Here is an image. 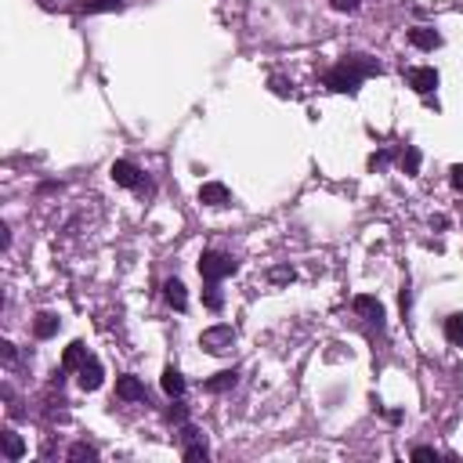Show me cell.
<instances>
[{
  "label": "cell",
  "mask_w": 463,
  "mask_h": 463,
  "mask_svg": "<svg viewBox=\"0 0 463 463\" xmlns=\"http://www.w3.org/2000/svg\"><path fill=\"white\" fill-rule=\"evenodd\" d=\"M366 76H380V62H377V58L347 54V58H340V62L326 73V87H329V91H340V94H355Z\"/></svg>",
  "instance_id": "6da1fadb"
},
{
  "label": "cell",
  "mask_w": 463,
  "mask_h": 463,
  "mask_svg": "<svg viewBox=\"0 0 463 463\" xmlns=\"http://www.w3.org/2000/svg\"><path fill=\"white\" fill-rule=\"evenodd\" d=\"M236 272V261H231L228 254H221V250H206L203 257H199V275L206 279V282H221L224 275H231Z\"/></svg>",
  "instance_id": "7a4b0ae2"
},
{
  "label": "cell",
  "mask_w": 463,
  "mask_h": 463,
  "mask_svg": "<svg viewBox=\"0 0 463 463\" xmlns=\"http://www.w3.org/2000/svg\"><path fill=\"white\" fill-rule=\"evenodd\" d=\"M199 344L206 347L210 355H228L231 347H236V329H231V326H210V329H203Z\"/></svg>",
  "instance_id": "3957f363"
},
{
  "label": "cell",
  "mask_w": 463,
  "mask_h": 463,
  "mask_svg": "<svg viewBox=\"0 0 463 463\" xmlns=\"http://www.w3.org/2000/svg\"><path fill=\"white\" fill-rule=\"evenodd\" d=\"M405 84H409L417 94H431L438 87V73L431 66H417V69H405Z\"/></svg>",
  "instance_id": "277c9868"
},
{
  "label": "cell",
  "mask_w": 463,
  "mask_h": 463,
  "mask_svg": "<svg viewBox=\"0 0 463 463\" xmlns=\"http://www.w3.org/2000/svg\"><path fill=\"white\" fill-rule=\"evenodd\" d=\"M109 174H112V181L124 185V189H138V185H141V170H138L131 159H116Z\"/></svg>",
  "instance_id": "5b68a950"
},
{
  "label": "cell",
  "mask_w": 463,
  "mask_h": 463,
  "mask_svg": "<svg viewBox=\"0 0 463 463\" xmlns=\"http://www.w3.org/2000/svg\"><path fill=\"white\" fill-rule=\"evenodd\" d=\"M355 312H359L366 322H373L377 329H380V326H384V319H387L384 304H380L377 297H369V294H359V297H355Z\"/></svg>",
  "instance_id": "8992f818"
},
{
  "label": "cell",
  "mask_w": 463,
  "mask_h": 463,
  "mask_svg": "<svg viewBox=\"0 0 463 463\" xmlns=\"http://www.w3.org/2000/svg\"><path fill=\"white\" fill-rule=\"evenodd\" d=\"M116 398L124 402H145V384L138 377H120L116 380Z\"/></svg>",
  "instance_id": "52a82bcc"
},
{
  "label": "cell",
  "mask_w": 463,
  "mask_h": 463,
  "mask_svg": "<svg viewBox=\"0 0 463 463\" xmlns=\"http://www.w3.org/2000/svg\"><path fill=\"white\" fill-rule=\"evenodd\" d=\"M199 203H206V206H228V203H231V192H228L221 181H206V185L199 189Z\"/></svg>",
  "instance_id": "ba28073f"
},
{
  "label": "cell",
  "mask_w": 463,
  "mask_h": 463,
  "mask_svg": "<svg viewBox=\"0 0 463 463\" xmlns=\"http://www.w3.org/2000/svg\"><path fill=\"white\" fill-rule=\"evenodd\" d=\"M101 380H105L101 362H98V359H87V362L80 366V387H84V391H98V387H101Z\"/></svg>",
  "instance_id": "9c48e42d"
},
{
  "label": "cell",
  "mask_w": 463,
  "mask_h": 463,
  "mask_svg": "<svg viewBox=\"0 0 463 463\" xmlns=\"http://www.w3.org/2000/svg\"><path fill=\"white\" fill-rule=\"evenodd\" d=\"M163 294H166V304H170V308H178V312L189 308V294H185V282H181V279H170V282L163 286Z\"/></svg>",
  "instance_id": "30bf717a"
},
{
  "label": "cell",
  "mask_w": 463,
  "mask_h": 463,
  "mask_svg": "<svg viewBox=\"0 0 463 463\" xmlns=\"http://www.w3.org/2000/svg\"><path fill=\"white\" fill-rule=\"evenodd\" d=\"M409 44L420 47V51H434L442 44V36L434 29H427V26H417V29H409Z\"/></svg>",
  "instance_id": "8fae6325"
},
{
  "label": "cell",
  "mask_w": 463,
  "mask_h": 463,
  "mask_svg": "<svg viewBox=\"0 0 463 463\" xmlns=\"http://www.w3.org/2000/svg\"><path fill=\"white\" fill-rule=\"evenodd\" d=\"M87 359H91V355H87L84 340H73V344L66 347V355H62V369H80Z\"/></svg>",
  "instance_id": "7c38bea8"
},
{
  "label": "cell",
  "mask_w": 463,
  "mask_h": 463,
  "mask_svg": "<svg viewBox=\"0 0 463 463\" xmlns=\"http://www.w3.org/2000/svg\"><path fill=\"white\" fill-rule=\"evenodd\" d=\"M159 384H163V391H166L170 398H181V394H185V377L174 369V366L163 369V380H159Z\"/></svg>",
  "instance_id": "4fadbf2b"
},
{
  "label": "cell",
  "mask_w": 463,
  "mask_h": 463,
  "mask_svg": "<svg viewBox=\"0 0 463 463\" xmlns=\"http://www.w3.org/2000/svg\"><path fill=\"white\" fill-rule=\"evenodd\" d=\"M0 442H4V459H22L26 442H22L15 431H4V434H0Z\"/></svg>",
  "instance_id": "5bb4252c"
},
{
  "label": "cell",
  "mask_w": 463,
  "mask_h": 463,
  "mask_svg": "<svg viewBox=\"0 0 463 463\" xmlns=\"http://www.w3.org/2000/svg\"><path fill=\"white\" fill-rule=\"evenodd\" d=\"M236 380H239V373L236 369H224V373H217V377H210L206 380V391H228V387H236Z\"/></svg>",
  "instance_id": "9a60e30c"
},
{
  "label": "cell",
  "mask_w": 463,
  "mask_h": 463,
  "mask_svg": "<svg viewBox=\"0 0 463 463\" xmlns=\"http://www.w3.org/2000/svg\"><path fill=\"white\" fill-rule=\"evenodd\" d=\"M33 333H36L40 340H47V337H54V333H58V319H54L51 312H44V315H36V322H33Z\"/></svg>",
  "instance_id": "2e32d148"
},
{
  "label": "cell",
  "mask_w": 463,
  "mask_h": 463,
  "mask_svg": "<svg viewBox=\"0 0 463 463\" xmlns=\"http://www.w3.org/2000/svg\"><path fill=\"white\" fill-rule=\"evenodd\" d=\"M445 340L456 344V347H463V315H449L445 319Z\"/></svg>",
  "instance_id": "e0dca14e"
},
{
  "label": "cell",
  "mask_w": 463,
  "mask_h": 463,
  "mask_svg": "<svg viewBox=\"0 0 463 463\" xmlns=\"http://www.w3.org/2000/svg\"><path fill=\"white\" fill-rule=\"evenodd\" d=\"M402 170L405 174H420V149L417 145H409V149L402 152Z\"/></svg>",
  "instance_id": "ac0fdd59"
},
{
  "label": "cell",
  "mask_w": 463,
  "mask_h": 463,
  "mask_svg": "<svg viewBox=\"0 0 463 463\" xmlns=\"http://www.w3.org/2000/svg\"><path fill=\"white\" fill-rule=\"evenodd\" d=\"M203 304H206L210 312H221V304H224V297H221V289H217V282H210V286L203 289Z\"/></svg>",
  "instance_id": "d6986e66"
},
{
  "label": "cell",
  "mask_w": 463,
  "mask_h": 463,
  "mask_svg": "<svg viewBox=\"0 0 463 463\" xmlns=\"http://www.w3.org/2000/svg\"><path fill=\"white\" fill-rule=\"evenodd\" d=\"M124 8V0H87V11H116Z\"/></svg>",
  "instance_id": "ffe728a7"
},
{
  "label": "cell",
  "mask_w": 463,
  "mask_h": 463,
  "mask_svg": "<svg viewBox=\"0 0 463 463\" xmlns=\"http://www.w3.org/2000/svg\"><path fill=\"white\" fill-rule=\"evenodd\" d=\"M69 459H98V449H94V445H73V449H69Z\"/></svg>",
  "instance_id": "44dd1931"
},
{
  "label": "cell",
  "mask_w": 463,
  "mask_h": 463,
  "mask_svg": "<svg viewBox=\"0 0 463 463\" xmlns=\"http://www.w3.org/2000/svg\"><path fill=\"white\" fill-rule=\"evenodd\" d=\"M210 452H206V445L203 442H196V445H185V459H206Z\"/></svg>",
  "instance_id": "7402d4cb"
},
{
  "label": "cell",
  "mask_w": 463,
  "mask_h": 463,
  "mask_svg": "<svg viewBox=\"0 0 463 463\" xmlns=\"http://www.w3.org/2000/svg\"><path fill=\"white\" fill-rule=\"evenodd\" d=\"M449 174H452V189H459V192H463V163H456Z\"/></svg>",
  "instance_id": "603a6c76"
},
{
  "label": "cell",
  "mask_w": 463,
  "mask_h": 463,
  "mask_svg": "<svg viewBox=\"0 0 463 463\" xmlns=\"http://www.w3.org/2000/svg\"><path fill=\"white\" fill-rule=\"evenodd\" d=\"M413 459H438V452L427 449V445H420V449H413Z\"/></svg>",
  "instance_id": "cb8c5ba5"
},
{
  "label": "cell",
  "mask_w": 463,
  "mask_h": 463,
  "mask_svg": "<svg viewBox=\"0 0 463 463\" xmlns=\"http://www.w3.org/2000/svg\"><path fill=\"white\" fill-rule=\"evenodd\" d=\"M272 279H275V282H289V279H294V268H275Z\"/></svg>",
  "instance_id": "d4e9b609"
},
{
  "label": "cell",
  "mask_w": 463,
  "mask_h": 463,
  "mask_svg": "<svg viewBox=\"0 0 463 463\" xmlns=\"http://www.w3.org/2000/svg\"><path fill=\"white\" fill-rule=\"evenodd\" d=\"M333 8H337V11H355L359 0H333Z\"/></svg>",
  "instance_id": "484cf974"
},
{
  "label": "cell",
  "mask_w": 463,
  "mask_h": 463,
  "mask_svg": "<svg viewBox=\"0 0 463 463\" xmlns=\"http://www.w3.org/2000/svg\"><path fill=\"white\" fill-rule=\"evenodd\" d=\"M0 352H4V359H8V362H15V344H11V340L0 344Z\"/></svg>",
  "instance_id": "4316f807"
}]
</instances>
